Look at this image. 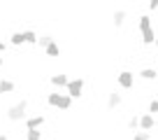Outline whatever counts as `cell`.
I'll return each instance as SVG.
<instances>
[{"label": "cell", "instance_id": "obj_5", "mask_svg": "<svg viewBox=\"0 0 158 140\" xmlns=\"http://www.w3.org/2000/svg\"><path fill=\"white\" fill-rule=\"evenodd\" d=\"M26 129H42L44 126V115H35V117H26Z\"/></svg>", "mask_w": 158, "mask_h": 140}, {"label": "cell", "instance_id": "obj_4", "mask_svg": "<svg viewBox=\"0 0 158 140\" xmlns=\"http://www.w3.org/2000/svg\"><path fill=\"white\" fill-rule=\"evenodd\" d=\"M153 115L151 112H144V115H139V129L137 131H151L153 129Z\"/></svg>", "mask_w": 158, "mask_h": 140}, {"label": "cell", "instance_id": "obj_8", "mask_svg": "<svg viewBox=\"0 0 158 140\" xmlns=\"http://www.w3.org/2000/svg\"><path fill=\"white\" fill-rule=\"evenodd\" d=\"M70 77L65 75V72H56V75H51V86H56V89H63L65 84H68Z\"/></svg>", "mask_w": 158, "mask_h": 140}, {"label": "cell", "instance_id": "obj_2", "mask_svg": "<svg viewBox=\"0 0 158 140\" xmlns=\"http://www.w3.org/2000/svg\"><path fill=\"white\" fill-rule=\"evenodd\" d=\"M116 84L121 86L123 91H130V89H135V75L130 72V70H121L116 75Z\"/></svg>", "mask_w": 158, "mask_h": 140}, {"label": "cell", "instance_id": "obj_28", "mask_svg": "<svg viewBox=\"0 0 158 140\" xmlns=\"http://www.w3.org/2000/svg\"><path fill=\"white\" fill-rule=\"evenodd\" d=\"M153 47H156V51H158V37H156V40H153Z\"/></svg>", "mask_w": 158, "mask_h": 140}, {"label": "cell", "instance_id": "obj_23", "mask_svg": "<svg viewBox=\"0 0 158 140\" xmlns=\"http://www.w3.org/2000/svg\"><path fill=\"white\" fill-rule=\"evenodd\" d=\"M149 10H151V12L158 10V0H149Z\"/></svg>", "mask_w": 158, "mask_h": 140}, {"label": "cell", "instance_id": "obj_10", "mask_svg": "<svg viewBox=\"0 0 158 140\" xmlns=\"http://www.w3.org/2000/svg\"><path fill=\"white\" fill-rule=\"evenodd\" d=\"M44 54L47 56H49V59H58V56H60V47H58V42H49V45H47L44 47Z\"/></svg>", "mask_w": 158, "mask_h": 140}, {"label": "cell", "instance_id": "obj_27", "mask_svg": "<svg viewBox=\"0 0 158 140\" xmlns=\"http://www.w3.org/2000/svg\"><path fill=\"white\" fill-rule=\"evenodd\" d=\"M153 124H156V126H158V115H153Z\"/></svg>", "mask_w": 158, "mask_h": 140}, {"label": "cell", "instance_id": "obj_14", "mask_svg": "<svg viewBox=\"0 0 158 140\" xmlns=\"http://www.w3.org/2000/svg\"><path fill=\"white\" fill-rule=\"evenodd\" d=\"M23 35V45H37V33L35 30H21Z\"/></svg>", "mask_w": 158, "mask_h": 140}, {"label": "cell", "instance_id": "obj_9", "mask_svg": "<svg viewBox=\"0 0 158 140\" xmlns=\"http://www.w3.org/2000/svg\"><path fill=\"white\" fill-rule=\"evenodd\" d=\"M56 107H58V110H63V112H68L70 107H72V98H70L68 94H60V96H58V103H56Z\"/></svg>", "mask_w": 158, "mask_h": 140}, {"label": "cell", "instance_id": "obj_1", "mask_svg": "<svg viewBox=\"0 0 158 140\" xmlns=\"http://www.w3.org/2000/svg\"><path fill=\"white\" fill-rule=\"evenodd\" d=\"M26 112H28V100L21 98V100H16L14 105H10V110L5 112V117L16 124V121H23L26 119Z\"/></svg>", "mask_w": 158, "mask_h": 140}, {"label": "cell", "instance_id": "obj_26", "mask_svg": "<svg viewBox=\"0 0 158 140\" xmlns=\"http://www.w3.org/2000/svg\"><path fill=\"white\" fill-rule=\"evenodd\" d=\"M0 140H10V138H7V135H5V133H0Z\"/></svg>", "mask_w": 158, "mask_h": 140}, {"label": "cell", "instance_id": "obj_13", "mask_svg": "<svg viewBox=\"0 0 158 140\" xmlns=\"http://www.w3.org/2000/svg\"><path fill=\"white\" fill-rule=\"evenodd\" d=\"M139 77L147 80V82H153L158 77V72H156V68H142V70H139Z\"/></svg>", "mask_w": 158, "mask_h": 140}, {"label": "cell", "instance_id": "obj_24", "mask_svg": "<svg viewBox=\"0 0 158 140\" xmlns=\"http://www.w3.org/2000/svg\"><path fill=\"white\" fill-rule=\"evenodd\" d=\"M0 54H5V42L0 40Z\"/></svg>", "mask_w": 158, "mask_h": 140}, {"label": "cell", "instance_id": "obj_6", "mask_svg": "<svg viewBox=\"0 0 158 140\" xmlns=\"http://www.w3.org/2000/svg\"><path fill=\"white\" fill-rule=\"evenodd\" d=\"M121 103H123V96L118 94V91H112V94H107V110H116Z\"/></svg>", "mask_w": 158, "mask_h": 140}, {"label": "cell", "instance_id": "obj_12", "mask_svg": "<svg viewBox=\"0 0 158 140\" xmlns=\"http://www.w3.org/2000/svg\"><path fill=\"white\" fill-rule=\"evenodd\" d=\"M14 89H16V82H12V80H0V94H2V96L12 94Z\"/></svg>", "mask_w": 158, "mask_h": 140}, {"label": "cell", "instance_id": "obj_22", "mask_svg": "<svg viewBox=\"0 0 158 140\" xmlns=\"http://www.w3.org/2000/svg\"><path fill=\"white\" fill-rule=\"evenodd\" d=\"M147 112H151V115H158V98H151V100H149Z\"/></svg>", "mask_w": 158, "mask_h": 140}, {"label": "cell", "instance_id": "obj_19", "mask_svg": "<svg viewBox=\"0 0 158 140\" xmlns=\"http://www.w3.org/2000/svg\"><path fill=\"white\" fill-rule=\"evenodd\" d=\"M133 140H151V131H135Z\"/></svg>", "mask_w": 158, "mask_h": 140}, {"label": "cell", "instance_id": "obj_16", "mask_svg": "<svg viewBox=\"0 0 158 140\" xmlns=\"http://www.w3.org/2000/svg\"><path fill=\"white\" fill-rule=\"evenodd\" d=\"M137 26H139V33H142V30L153 28V26H151V16H149V14H142V16H139V21H137Z\"/></svg>", "mask_w": 158, "mask_h": 140}, {"label": "cell", "instance_id": "obj_11", "mask_svg": "<svg viewBox=\"0 0 158 140\" xmlns=\"http://www.w3.org/2000/svg\"><path fill=\"white\" fill-rule=\"evenodd\" d=\"M153 40H156V30H153V28L142 30V45H144V47H151Z\"/></svg>", "mask_w": 158, "mask_h": 140}, {"label": "cell", "instance_id": "obj_7", "mask_svg": "<svg viewBox=\"0 0 158 140\" xmlns=\"http://www.w3.org/2000/svg\"><path fill=\"white\" fill-rule=\"evenodd\" d=\"M126 19H128V12H126V10H116L112 14V26H114V28H121V26L126 24Z\"/></svg>", "mask_w": 158, "mask_h": 140}, {"label": "cell", "instance_id": "obj_20", "mask_svg": "<svg viewBox=\"0 0 158 140\" xmlns=\"http://www.w3.org/2000/svg\"><path fill=\"white\" fill-rule=\"evenodd\" d=\"M128 129H130V131H137V129H139V117H137V115H133V117L128 119Z\"/></svg>", "mask_w": 158, "mask_h": 140}, {"label": "cell", "instance_id": "obj_17", "mask_svg": "<svg viewBox=\"0 0 158 140\" xmlns=\"http://www.w3.org/2000/svg\"><path fill=\"white\" fill-rule=\"evenodd\" d=\"M26 140H42V131L40 129H26Z\"/></svg>", "mask_w": 158, "mask_h": 140}, {"label": "cell", "instance_id": "obj_18", "mask_svg": "<svg viewBox=\"0 0 158 140\" xmlns=\"http://www.w3.org/2000/svg\"><path fill=\"white\" fill-rule=\"evenodd\" d=\"M10 45H14V47H21V45H23V35H21V30H16V33L10 35Z\"/></svg>", "mask_w": 158, "mask_h": 140}, {"label": "cell", "instance_id": "obj_15", "mask_svg": "<svg viewBox=\"0 0 158 140\" xmlns=\"http://www.w3.org/2000/svg\"><path fill=\"white\" fill-rule=\"evenodd\" d=\"M49 42H54V35L51 33H42V35H37V45L35 47H42V49H44Z\"/></svg>", "mask_w": 158, "mask_h": 140}, {"label": "cell", "instance_id": "obj_3", "mask_svg": "<svg viewBox=\"0 0 158 140\" xmlns=\"http://www.w3.org/2000/svg\"><path fill=\"white\" fill-rule=\"evenodd\" d=\"M65 89H68V96L70 98H79V96L84 94V80L81 77H74V80H68V84H65Z\"/></svg>", "mask_w": 158, "mask_h": 140}, {"label": "cell", "instance_id": "obj_25", "mask_svg": "<svg viewBox=\"0 0 158 140\" xmlns=\"http://www.w3.org/2000/svg\"><path fill=\"white\" fill-rule=\"evenodd\" d=\"M5 68V59H2V54H0V70Z\"/></svg>", "mask_w": 158, "mask_h": 140}, {"label": "cell", "instance_id": "obj_21", "mask_svg": "<svg viewBox=\"0 0 158 140\" xmlns=\"http://www.w3.org/2000/svg\"><path fill=\"white\" fill-rule=\"evenodd\" d=\"M58 96H60V94H58V91H51V94H49V96H47V103H49V105H51V107H56V103H58Z\"/></svg>", "mask_w": 158, "mask_h": 140}]
</instances>
